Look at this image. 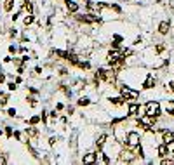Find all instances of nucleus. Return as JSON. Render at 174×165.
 <instances>
[{
    "label": "nucleus",
    "instance_id": "obj_1",
    "mask_svg": "<svg viewBox=\"0 0 174 165\" xmlns=\"http://www.w3.org/2000/svg\"><path fill=\"white\" fill-rule=\"evenodd\" d=\"M139 155V158L143 157V150L141 148H138L136 151H131V150H124V151L120 153V157H118V162L120 163H129V162H132V160H136V157Z\"/></svg>",
    "mask_w": 174,
    "mask_h": 165
},
{
    "label": "nucleus",
    "instance_id": "obj_2",
    "mask_svg": "<svg viewBox=\"0 0 174 165\" xmlns=\"http://www.w3.org/2000/svg\"><path fill=\"white\" fill-rule=\"evenodd\" d=\"M138 125L139 127H143L145 131H152V127L155 125V117H152V115H145V117L138 118Z\"/></svg>",
    "mask_w": 174,
    "mask_h": 165
},
{
    "label": "nucleus",
    "instance_id": "obj_3",
    "mask_svg": "<svg viewBox=\"0 0 174 165\" xmlns=\"http://www.w3.org/2000/svg\"><path fill=\"white\" fill-rule=\"evenodd\" d=\"M145 111L146 115H152V117H159L160 115V104L157 101H148L145 104Z\"/></svg>",
    "mask_w": 174,
    "mask_h": 165
},
{
    "label": "nucleus",
    "instance_id": "obj_4",
    "mask_svg": "<svg viewBox=\"0 0 174 165\" xmlns=\"http://www.w3.org/2000/svg\"><path fill=\"white\" fill-rule=\"evenodd\" d=\"M120 94H122V97L124 99H138L139 97V92L138 90H132V89H129V87H120Z\"/></svg>",
    "mask_w": 174,
    "mask_h": 165
},
{
    "label": "nucleus",
    "instance_id": "obj_5",
    "mask_svg": "<svg viewBox=\"0 0 174 165\" xmlns=\"http://www.w3.org/2000/svg\"><path fill=\"white\" fill-rule=\"evenodd\" d=\"M127 144L131 148H138L139 146V134L138 132H129L127 134Z\"/></svg>",
    "mask_w": 174,
    "mask_h": 165
},
{
    "label": "nucleus",
    "instance_id": "obj_6",
    "mask_svg": "<svg viewBox=\"0 0 174 165\" xmlns=\"http://www.w3.org/2000/svg\"><path fill=\"white\" fill-rule=\"evenodd\" d=\"M162 139L166 144H172L174 143V132L171 131H162Z\"/></svg>",
    "mask_w": 174,
    "mask_h": 165
},
{
    "label": "nucleus",
    "instance_id": "obj_7",
    "mask_svg": "<svg viewBox=\"0 0 174 165\" xmlns=\"http://www.w3.org/2000/svg\"><path fill=\"white\" fill-rule=\"evenodd\" d=\"M157 153H159V157H162V158L167 157V155H169V144H166V143L160 144L159 148H157Z\"/></svg>",
    "mask_w": 174,
    "mask_h": 165
},
{
    "label": "nucleus",
    "instance_id": "obj_8",
    "mask_svg": "<svg viewBox=\"0 0 174 165\" xmlns=\"http://www.w3.org/2000/svg\"><path fill=\"white\" fill-rule=\"evenodd\" d=\"M82 162L84 163H94V162H97V155L96 153H87V155L84 157Z\"/></svg>",
    "mask_w": 174,
    "mask_h": 165
},
{
    "label": "nucleus",
    "instance_id": "obj_9",
    "mask_svg": "<svg viewBox=\"0 0 174 165\" xmlns=\"http://www.w3.org/2000/svg\"><path fill=\"white\" fill-rule=\"evenodd\" d=\"M169 28H171V24H169V21H162V23L159 24V31H160L162 35H166L167 31H169Z\"/></svg>",
    "mask_w": 174,
    "mask_h": 165
},
{
    "label": "nucleus",
    "instance_id": "obj_10",
    "mask_svg": "<svg viewBox=\"0 0 174 165\" xmlns=\"http://www.w3.org/2000/svg\"><path fill=\"white\" fill-rule=\"evenodd\" d=\"M129 115H138V111H139V104H136V103H131L129 104Z\"/></svg>",
    "mask_w": 174,
    "mask_h": 165
},
{
    "label": "nucleus",
    "instance_id": "obj_11",
    "mask_svg": "<svg viewBox=\"0 0 174 165\" xmlns=\"http://www.w3.org/2000/svg\"><path fill=\"white\" fill-rule=\"evenodd\" d=\"M106 139H108V136L106 134H103V136H99V139L96 141V146H97V150H101L103 148V144L106 143Z\"/></svg>",
    "mask_w": 174,
    "mask_h": 165
},
{
    "label": "nucleus",
    "instance_id": "obj_12",
    "mask_svg": "<svg viewBox=\"0 0 174 165\" xmlns=\"http://www.w3.org/2000/svg\"><path fill=\"white\" fill-rule=\"evenodd\" d=\"M66 7H68L70 12H77L78 11V5H77L75 2H70V0H66Z\"/></svg>",
    "mask_w": 174,
    "mask_h": 165
},
{
    "label": "nucleus",
    "instance_id": "obj_13",
    "mask_svg": "<svg viewBox=\"0 0 174 165\" xmlns=\"http://www.w3.org/2000/svg\"><path fill=\"white\" fill-rule=\"evenodd\" d=\"M153 85H155V78L152 75H148V78H146V82H145V89H152Z\"/></svg>",
    "mask_w": 174,
    "mask_h": 165
},
{
    "label": "nucleus",
    "instance_id": "obj_14",
    "mask_svg": "<svg viewBox=\"0 0 174 165\" xmlns=\"http://www.w3.org/2000/svg\"><path fill=\"white\" fill-rule=\"evenodd\" d=\"M26 134L28 136H31V138H37V136H38V131H37V129H33V127H26Z\"/></svg>",
    "mask_w": 174,
    "mask_h": 165
},
{
    "label": "nucleus",
    "instance_id": "obj_15",
    "mask_svg": "<svg viewBox=\"0 0 174 165\" xmlns=\"http://www.w3.org/2000/svg\"><path fill=\"white\" fill-rule=\"evenodd\" d=\"M166 110H167V113H169V115H172V117H174V101H169V103H167Z\"/></svg>",
    "mask_w": 174,
    "mask_h": 165
},
{
    "label": "nucleus",
    "instance_id": "obj_16",
    "mask_svg": "<svg viewBox=\"0 0 174 165\" xmlns=\"http://www.w3.org/2000/svg\"><path fill=\"white\" fill-rule=\"evenodd\" d=\"M23 11H28V12L31 14V11H33V5H31V2H25V4H23Z\"/></svg>",
    "mask_w": 174,
    "mask_h": 165
},
{
    "label": "nucleus",
    "instance_id": "obj_17",
    "mask_svg": "<svg viewBox=\"0 0 174 165\" xmlns=\"http://www.w3.org/2000/svg\"><path fill=\"white\" fill-rule=\"evenodd\" d=\"M12 4H14V0H5V4H4V9H5L7 12L12 9Z\"/></svg>",
    "mask_w": 174,
    "mask_h": 165
},
{
    "label": "nucleus",
    "instance_id": "obj_18",
    "mask_svg": "<svg viewBox=\"0 0 174 165\" xmlns=\"http://www.w3.org/2000/svg\"><path fill=\"white\" fill-rule=\"evenodd\" d=\"M111 103L117 104V106H120V104H124V97H113V99H111Z\"/></svg>",
    "mask_w": 174,
    "mask_h": 165
},
{
    "label": "nucleus",
    "instance_id": "obj_19",
    "mask_svg": "<svg viewBox=\"0 0 174 165\" xmlns=\"http://www.w3.org/2000/svg\"><path fill=\"white\" fill-rule=\"evenodd\" d=\"M87 104H90V101L87 99V97H82V99H78V106H87Z\"/></svg>",
    "mask_w": 174,
    "mask_h": 165
},
{
    "label": "nucleus",
    "instance_id": "obj_20",
    "mask_svg": "<svg viewBox=\"0 0 174 165\" xmlns=\"http://www.w3.org/2000/svg\"><path fill=\"white\" fill-rule=\"evenodd\" d=\"M31 23H33V16L28 14V18H25V24H31Z\"/></svg>",
    "mask_w": 174,
    "mask_h": 165
},
{
    "label": "nucleus",
    "instance_id": "obj_21",
    "mask_svg": "<svg viewBox=\"0 0 174 165\" xmlns=\"http://www.w3.org/2000/svg\"><path fill=\"white\" fill-rule=\"evenodd\" d=\"M162 163H164V165H172V163H174V160L166 158V157H164V158H162Z\"/></svg>",
    "mask_w": 174,
    "mask_h": 165
},
{
    "label": "nucleus",
    "instance_id": "obj_22",
    "mask_svg": "<svg viewBox=\"0 0 174 165\" xmlns=\"http://www.w3.org/2000/svg\"><path fill=\"white\" fill-rule=\"evenodd\" d=\"M101 162H103V163H110V158H108L104 153H101Z\"/></svg>",
    "mask_w": 174,
    "mask_h": 165
},
{
    "label": "nucleus",
    "instance_id": "obj_23",
    "mask_svg": "<svg viewBox=\"0 0 174 165\" xmlns=\"http://www.w3.org/2000/svg\"><path fill=\"white\" fill-rule=\"evenodd\" d=\"M38 122H40V117H33L31 120H30V124H31V125H37Z\"/></svg>",
    "mask_w": 174,
    "mask_h": 165
},
{
    "label": "nucleus",
    "instance_id": "obj_24",
    "mask_svg": "<svg viewBox=\"0 0 174 165\" xmlns=\"http://www.w3.org/2000/svg\"><path fill=\"white\" fill-rule=\"evenodd\" d=\"M7 115H9V117H16V110H14V108L7 110Z\"/></svg>",
    "mask_w": 174,
    "mask_h": 165
},
{
    "label": "nucleus",
    "instance_id": "obj_25",
    "mask_svg": "<svg viewBox=\"0 0 174 165\" xmlns=\"http://www.w3.org/2000/svg\"><path fill=\"white\" fill-rule=\"evenodd\" d=\"M5 132H7V136H9V138L12 136V131H11V127H7V129H5Z\"/></svg>",
    "mask_w": 174,
    "mask_h": 165
},
{
    "label": "nucleus",
    "instance_id": "obj_26",
    "mask_svg": "<svg viewBox=\"0 0 174 165\" xmlns=\"http://www.w3.org/2000/svg\"><path fill=\"white\" fill-rule=\"evenodd\" d=\"M5 104H7V97H4V99L0 101V106H5Z\"/></svg>",
    "mask_w": 174,
    "mask_h": 165
},
{
    "label": "nucleus",
    "instance_id": "obj_27",
    "mask_svg": "<svg viewBox=\"0 0 174 165\" xmlns=\"http://www.w3.org/2000/svg\"><path fill=\"white\" fill-rule=\"evenodd\" d=\"M164 49H166V47H164V45H157V52H162Z\"/></svg>",
    "mask_w": 174,
    "mask_h": 165
},
{
    "label": "nucleus",
    "instance_id": "obj_28",
    "mask_svg": "<svg viewBox=\"0 0 174 165\" xmlns=\"http://www.w3.org/2000/svg\"><path fill=\"white\" fill-rule=\"evenodd\" d=\"M0 163H7V160H5V157H2V155H0Z\"/></svg>",
    "mask_w": 174,
    "mask_h": 165
},
{
    "label": "nucleus",
    "instance_id": "obj_29",
    "mask_svg": "<svg viewBox=\"0 0 174 165\" xmlns=\"http://www.w3.org/2000/svg\"><path fill=\"white\" fill-rule=\"evenodd\" d=\"M9 89H11V90H16V83H9Z\"/></svg>",
    "mask_w": 174,
    "mask_h": 165
},
{
    "label": "nucleus",
    "instance_id": "obj_30",
    "mask_svg": "<svg viewBox=\"0 0 174 165\" xmlns=\"http://www.w3.org/2000/svg\"><path fill=\"white\" fill-rule=\"evenodd\" d=\"M4 80H5V76H4V75H0V83L4 82Z\"/></svg>",
    "mask_w": 174,
    "mask_h": 165
},
{
    "label": "nucleus",
    "instance_id": "obj_31",
    "mask_svg": "<svg viewBox=\"0 0 174 165\" xmlns=\"http://www.w3.org/2000/svg\"><path fill=\"white\" fill-rule=\"evenodd\" d=\"M171 90L174 92V82H171Z\"/></svg>",
    "mask_w": 174,
    "mask_h": 165
},
{
    "label": "nucleus",
    "instance_id": "obj_32",
    "mask_svg": "<svg viewBox=\"0 0 174 165\" xmlns=\"http://www.w3.org/2000/svg\"><path fill=\"white\" fill-rule=\"evenodd\" d=\"M171 5H172V7H174V0H171Z\"/></svg>",
    "mask_w": 174,
    "mask_h": 165
}]
</instances>
